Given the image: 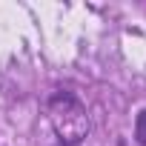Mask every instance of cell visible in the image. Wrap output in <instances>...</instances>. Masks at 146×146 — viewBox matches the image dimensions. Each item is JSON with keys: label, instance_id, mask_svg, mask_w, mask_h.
Listing matches in <instances>:
<instances>
[{"label": "cell", "instance_id": "2", "mask_svg": "<svg viewBox=\"0 0 146 146\" xmlns=\"http://www.w3.org/2000/svg\"><path fill=\"white\" fill-rule=\"evenodd\" d=\"M135 143L146 146V106L135 115Z\"/></svg>", "mask_w": 146, "mask_h": 146}, {"label": "cell", "instance_id": "3", "mask_svg": "<svg viewBox=\"0 0 146 146\" xmlns=\"http://www.w3.org/2000/svg\"><path fill=\"white\" fill-rule=\"evenodd\" d=\"M52 146H83V143H78V140H60V137H57Z\"/></svg>", "mask_w": 146, "mask_h": 146}, {"label": "cell", "instance_id": "1", "mask_svg": "<svg viewBox=\"0 0 146 146\" xmlns=\"http://www.w3.org/2000/svg\"><path fill=\"white\" fill-rule=\"evenodd\" d=\"M46 112L54 129V137L60 140H78L83 143L89 135V115L83 100L72 89H54L46 98Z\"/></svg>", "mask_w": 146, "mask_h": 146}]
</instances>
